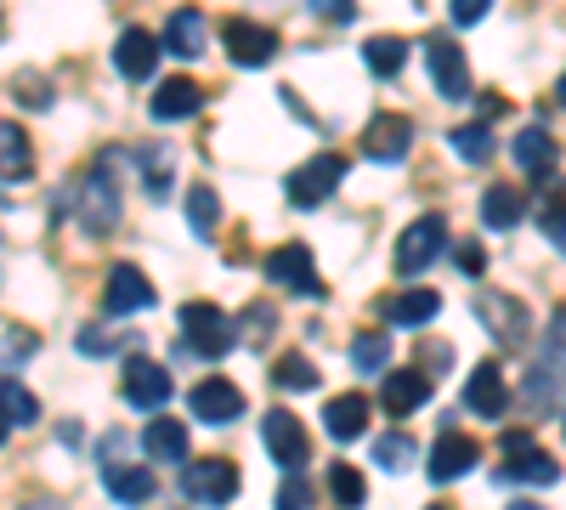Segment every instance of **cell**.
Returning a JSON list of instances; mask_svg holds the SVG:
<instances>
[{
	"instance_id": "7c38bea8",
	"label": "cell",
	"mask_w": 566,
	"mask_h": 510,
	"mask_svg": "<svg viewBox=\"0 0 566 510\" xmlns=\"http://www.w3.org/2000/svg\"><path fill=\"white\" fill-rule=\"evenodd\" d=\"M266 278H277V284L295 290V295H323V278H317L306 244H277V250L266 256Z\"/></svg>"
},
{
	"instance_id": "d590c367",
	"label": "cell",
	"mask_w": 566,
	"mask_h": 510,
	"mask_svg": "<svg viewBox=\"0 0 566 510\" xmlns=\"http://www.w3.org/2000/svg\"><path fill=\"white\" fill-rule=\"evenodd\" d=\"M352 363H357V368H386V363H391V335H386V330H363V335L352 341Z\"/></svg>"
},
{
	"instance_id": "5bb4252c",
	"label": "cell",
	"mask_w": 566,
	"mask_h": 510,
	"mask_svg": "<svg viewBox=\"0 0 566 510\" xmlns=\"http://www.w3.org/2000/svg\"><path fill=\"white\" fill-rule=\"evenodd\" d=\"M125 403L130 408H165L170 403V368L154 357H130L125 363Z\"/></svg>"
},
{
	"instance_id": "836d02e7",
	"label": "cell",
	"mask_w": 566,
	"mask_h": 510,
	"mask_svg": "<svg viewBox=\"0 0 566 510\" xmlns=\"http://www.w3.org/2000/svg\"><path fill=\"white\" fill-rule=\"evenodd\" d=\"M374 459H380L386 471H408L419 459V443L408 431H386V437H374Z\"/></svg>"
},
{
	"instance_id": "ee69618b",
	"label": "cell",
	"mask_w": 566,
	"mask_h": 510,
	"mask_svg": "<svg viewBox=\"0 0 566 510\" xmlns=\"http://www.w3.org/2000/svg\"><path fill=\"white\" fill-rule=\"evenodd\" d=\"M459 267H464V272H482V250L464 244V250H459Z\"/></svg>"
},
{
	"instance_id": "4fadbf2b",
	"label": "cell",
	"mask_w": 566,
	"mask_h": 510,
	"mask_svg": "<svg viewBox=\"0 0 566 510\" xmlns=\"http://www.w3.org/2000/svg\"><path fill=\"white\" fill-rule=\"evenodd\" d=\"M187 408H193L205 426H232L244 414V392L216 375V381H199L193 392H187Z\"/></svg>"
},
{
	"instance_id": "f6af8a7d",
	"label": "cell",
	"mask_w": 566,
	"mask_h": 510,
	"mask_svg": "<svg viewBox=\"0 0 566 510\" xmlns=\"http://www.w3.org/2000/svg\"><path fill=\"white\" fill-rule=\"evenodd\" d=\"M510 510H544V504H533V499H515Z\"/></svg>"
},
{
	"instance_id": "44dd1931",
	"label": "cell",
	"mask_w": 566,
	"mask_h": 510,
	"mask_svg": "<svg viewBox=\"0 0 566 510\" xmlns=\"http://www.w3.org/2000/svg\"><path fill=\"white\" fill-rule=\"evenodd\" d=\"M555 159H560V148H555V136H549V125H527L522 136H515V165H522L527 176H549L555 170Z\"/></svg>"
},
{
	"instance_id": "4316f807",
	"label": "cell",
	"mask_w": 566,
	"mask_h": 510,
	"mask_svg": "<svg viewBox=\"0 0 566 510\" xmlns=\"http://www.w3.org/2000/svg\"><path fill=\"white\" fill-rule=\"evenodd\" d=\"M476 312L488 318V330H493V335H499L504 346H515V341L527 335V330H522V323H527V312L515 306L510 295H482V301H476Z\"/></svg>"
},
{
	"instance_id": "7bdbcfd3",
	"label": "cell",
	"mask_w": 566,
	"mask_h": 510,
	"mask_svg": "<svg viewBox=\"0 0 566 510\" xmlns=\"http://www.w3.org/2000/svg\"><path fill=\"white\" fill-rule=\"evenodd\" d=\"M448 12H453V23H482L488 18V0H453Z\"/></svg>"
},
{
	"instance_id": "603a6c76",
	"label": "cell",
	"mask_w": 566,
	"mask_h": 510,
	"mask_svg": "<svg viewBox=\"0 0 566 510\" xmlns=\"http://www.w3.org/2000/svg\"><path fill=\"white\" fill-rule=\"evenodd\" d=\"M323 426H328V437H340V443L363 437V426H368V397H363V392H340V397H328Z\"/></svg>"
},
{
	"instance_id": "5b68a950",
	"label": "cell",
	"mask_w": 566,
	"mask_h": 510,
	"mask_svg": "<svg viewBox=\"0 0 566 510\" xmlns=\"http://www.w3.org/2000/svg\"><path fill=\"white\" fill-rule=\"evenodd\" d=\"M340 176H346V159L340 154H312L290 181H283V188H290V205L295 210H312V205H323L328 194L340 188Z\"/></svg>"
},
{
	"instance_id": "60d3db41",
	"label": "cell",
	"mask_w": 566,
	"mask_h": 510,
	"mask_svg": "<svg viewBox=\"0 0 566 510\" xmlns=\"http://www.w3.org/2000/svg\"><path fill=\"white\" fill-rule=\"evenodd\" d=\"M125 330H80V352H114Z\"/></svg>"
},
{
	"instance_id": "f546056e",
	"label": "cell",
	"mask_w": 566,
	"mask_h": 510,
	"mask_svg": "<svg viewBox=\"0 0 566 510\" xmlns=\"http://www.w3.org/2000/svg\"><path fill=\"white\" fill-rule=\"evenodd\" d=\"M328 493H335L340 510H363V504H368V482H363L357 466H346V459H335V466H328Z\"/></svg>"
},
{
	"instance_id": "c3c4849f",
	"label": "cell",
	"mask_w": 566,
	"mask_h": 510,
	"mask_svg": "<svg viewBox=\"0 0 566 510\" xmlns=\"http://www.w3.org/2000/svg\"><path fill=\"white\" fill-rule=\"evenodd\" d=\"M23 510H57V504H23Z\"/></svg>"
},
{
	"instance_id": "6da1fadb",
	"label": "cell",
	"mask_w": 566,
	"mask_h": 510,
	"mask_svg": "<svg viewBox=\"0 0 566 510\" xmlns=\"http://www.w3.org/2000/svg\"><path fill=\"white\" fill-rule=\"evenodd\" d=\"M527 408H560L566 403V318H555L544 330V352L527 375Z\"/></svg>"
},
{
	"instance_id": "cb8c5ba5",
	"label": "cell",
	"mask_w": 566,
	"mask_h": 510,
	"mask_svg": "<svg viewBox=\"0 0 566 510\" xmlns=\"http://www.w3.org/2000/svg\"><path fill=\"white\" fill-rule=\"evenodd\" d=\"M424 397H431V381L419 368H391L386 375V392H380L386 414H413V408H424Z\"/></svg>"
},
{
	"instance_id": "ab89813d",
	"label": "cell",
	"mask_w": 566,
	"mask_h": 510,
	"mask_svg": "<svg viewBox=\"0 0 566 510\" xmlns=\"http://www.w3.org/2000/svg\"><path fill=\"white\" fill-rule=\"evenodd\" d=\"M306 504H312V482L295 471L290 482H283V493H277V510H306Z\"/></svg>"
},
{
	"instance_id": "ba28073f",
	"label": "cell",
	"mask_w": 566,
	"mask_h": 510,
	"mask_svg": "<svg viewBox=\"0 0 566 510\" xmlns=\"http://www.w3.org/2000/svg\"><path fill=\"white\" fill-rule=\"evenodd\" d=\"M221 45H227V58L239 69H261V63L277 58V34L266 23H250V18H227L221 23Z\"/></svg>"
},
{
	"instance_id": "ac0fdd59",
	"label": "cell",
	"mask_w": 566,
	"mask_h": 510,
	"mask_svg": "<svg viewBox=\"0 0 566 510\" xmlns=\"http://www.w3.org/2000/svg\"><path fill=\"white\" fill-rule=\"evenodd\" d=\"M159 52H165V45H159L148 29H125L119 45H114V69H119L125 80H148V74L159 69Z\"/></svg>"
},
{
	"instance_id": "d4e9b609",
	"label": "cell",
	"mask_w": 566,
	"mask_h": 510,
	"mask_svg": "<svg viewBox=\"0 0 566 510\" xmlns=\"http://www.w3.org/2000/svg\"><path fill=\"white\" fill-rule=\"evenodd\" d=\"M442 312V295L437 290H402L386 301V323H397V330H419V323H431Z\"/></svg>"
},
{
	"instance_id": "f907efd6",
	"label": "cell",
	"mask_w": 566,
	"mask_h": 510,
	"mask_svg": "<svg viewBox=\"0 0 566 510\" xmlns=\"http://www.w3.org/2000/svg\"><path fill=\"white\" fill-rule=\"evenodd\" d=\"M0 34H7V23H0Z\"/></svg>"
},
{
	"instance_id": "52a82bcc",
	"label": "cell",
	"mask_w": 566,
	"mask_h": 510,
	"mask_svg": "<svg viewBox=\"0 0 566 510\" xmlns=\"http://www.w3.org/2000/svg\"><path fill=\"white\" fill-rule=\"evenodd\" d=\"M442 244H448V221L442 216H419L408 233L397 239V272L402 278H419L424 267L442 256Z\"/></svg>"
},
{
	"instance_id": "7a4b0ae2",
	"label": "cell",
	"mask_w": 566,
	"mask_h": 510,
	"mask_svg": "<svg viewBox=\"0 0 566 510\" xmlns=\"http://www.w3.org/2000/svg\"><path fill=\"white\" fill-rule=\"evenodd\" d=\"M232 341H239V330H232V318L210 301H193L181 306V335H176V357L193 352V357H221Z\"/></svg>"
},
{
	"instance_id": "bcb514c9",
	"label": "cell",
	"mask_w": 566,
	"mask_h": 510,
	"mask_svg": "<svg viewBox=\"0 0 566 510\" xmlns=\"http://www.w3.org/2000/svg\"><path fill=\"white\" fill-rule=\"evenodd\" d=\"M555 97H560V103H566V74H560V85H555Z\"/></svg>"
},
{
	"instance_id": "e0dca14e",
	"label": "cell",
	"mask_w": 566,
	"mask_h": 510,
	"mask_svg": "<svg viewBox=\"0 0 566 510\" xmlns=\"http://www.w3.org/2000/svg\"><path fill=\"white\" fill-rule=\"evenodd\" d=\"M504 403H510V386H504V375H499V363H476V368H470V381H464V408L482 414V420H499Z\"/></svg>"
},
{
	"instance_id": "e575fe53",
	"label": "cell",
	"mask_w": 566,
	"mask_h": 510,
	"mask_svg": "<svg viewBox=\"0 0 566 510\" xmlns=\"http://www.w3.org/2000/svg\"><path fill=\"white\" fill-rule=\"evenodd\" d=\"M453 154H459V159H470V165L493 159V125H488V119L459 125V131H453Z\"/></svg>"
},
{
	"instance_id": "30bf717a",
	"label": "cell",
	"mask_w": 566,
	"mask_h": 510,
	"mask_svg": "<svg viewBox=\"0 0 566 510\" xmlns=\"http://www.w3.org/2000/svg\"><path fill=\"white\" fill-rule=\"evenodd\" d=\"M80 227L91 239H103L119 227V194H114V181L97 170V176H85L80 181Z\"/></svg>"
},
{
	"instance_id": "ffe728a7",
	"label": "cell",
	"mask_w": 566,
	"mask_h": 510,
	"mask_svg": "<svg viewBox=\"0 0 566 510\" xmlns=\"http://www.w3.org/2000/svg\"><path fill=\"white\" fill-rule=\"evenodd\" d=\"M165 52H170V58H181V63L205 58V18H199L193 7L170 12V23H165Z\"/></svg>"
},
{
	"instance_id": "1f68e13d",
	"label": "cell",
	"mask_w": 566,
	"mask_h": 510,
	"mask_svg": "<svg viewBox=\"0 0 566 510\" xmlns=\"http://www.w3.org/2000/svg\"><path fill=\"white\" fill-rule=\"evenodd\" d=\"M272 381H277L283 392H312V386H317V368H312L306 352H283V357L272 363Z\"/></svg>"
},
{
	"instance_id": "f1b7e54d",
	"label": "cell",
	"mask_w": 566,
	"mask_h": 510,
	"mask_svg": "<svg viewBox=\"0 0 566 510\" xmlns=\"http://www.w3.org/2000/svg\"><path fill=\"white\" fill-rule=\"evenodd\" d=\"M363 63L380 74V80L402 74V63H408V40H397V34H374V40L363 45Z\"/></svg>"
},
{
	"instance_id": "8d00e7d4",
	"label": "cell",
	"mask_w": 566,
	"mask_h": 510,
	"mask_svg": "<svg viewBox=\"0 0 566 510\" xmlns=\"http://www.w3.org/2000/svg\"><path fill=\"white\" fill-rule=\"evenodd\" d=\"M216 216H221L216 188H187V221H193V233H199V239L216 233Z\"/></svg>"
},
{
	"instance_id": "d6a6232c",
	"label": "cell",
	"mask_w": 566,
	"mask_h": 510,
	"mask_svg": "<svg viewBox=\"0 0 566 510\" xmlns=\"http://www.w3.org/2000/svg\"><path fill=\"white\" fill-rule=\"evenodd\" d=\"M0 414H7V426H34V420H40V403H34L29 386L0 381Z\"/></svg>"
},
{
	"instance_id": "d6986e66",
	"label": "cell",
	"mask_w": 566,
	"mask_h": 510,
	"mask_svg": "<svg viewBox=\"0 0 566 510\" xmlns=\"http://www.w3.org/2000/svg\"><path fill=\"white\" fill-rule=\"evenodd\" d=\"M142 454H148L154 466H181V459H187V426L170 420V414L148 420V431H142Z\"/></svg>"
},
{
	"instance_id": "9a60e30c",
	"label": "cell",
	"mask_w": 566,
	"mask_h": 510,
	"mask_svg": "<svg viewBox=\"0 0 566 510\" xmlns=\"http://www.w3.org/2000/svg\"><path fill=\"white\" fill-rule=\"evenodd\" d=\"M476 459H482V448H476V437H464V431H442L437 437V448H431V482H453V477H464V471H476Z\"/></svg>"
},
{
	"instance_id": "8992f818",
	"label": "cell",
	"mask_w": 566,
	"mask_h": 510,
	"mask_svg": "<svg viewBox=\"0 0 566 510\" xmlns=\"http://www.w3.org/2000/svg\"><path fill=\"white\" fill-rule=\"evenodd\" d=\"M261 443H266V454H272L277 466L290 471V477L306 466V454H312V443H306V426L295 420L290 408H272V414H266V420H261Z\"/></svg>"
},
{
	"instance_id": "f35d334b",
	"label": "cell",
	"mask_w": 566,
	"mask_h": 510,
	"mask_svg": "<svg viewBox=\"0 0 566 510\" xmlns=\"http://www.w3.org/2000/svg\"><path fill=\"white\" fill-rule=\"evenodd\" d=\"M538 221H544V233H549V244L566 256V205L560 199H549L544 210H538Z\"/></svg>"
},
{
	"instance_id": "484cf974",
	"label": "cell",
	"mask_w": 566,
	"mask_h": 510,
	"mask_svg": "<svg viewBox=\"0 0 566 510\" xmlns=\"http://www.w3.org/2000/svg\"><path fill=\"white\" fill-rule=\"evenodd\" d=\"M29 170H34V148H29L23 125L0 119V181H23Z\"/></svg>"
},
{
	"instance_id": "4dcf8cb0",
	"label": "cell",
	"mask_w": 566,
	"mask_h": 510,
	"mask_svg": "<svg viewBox=\"0 0 566 510\" xmlns=\"http://www.w3.org/2000/svg\"><path fill=\"white\" fill-rule=\"evenodd\" d=\"M108 477V493L119 504H148L154 499V471H142V466H119V471H103Z\"/></svg>"
},
{
	"instance_id": "7dc6e473",
	"label": "cell",
	"mask_w": 566,
	"mask_h": 510,
	"mask_svg": "<svg viewBox=\"0 0 566 510\" xmlns=\"http://www.w3.org/2000/svg\"><path fill=\"white\" fill-rule=\"evenodd\" d=\"M7 431H12V426H7V414H0V443H7Z\"/></svg>"
},
{
	"instance_id": "277c9868",
	"label": "cell",
	"mask_w": 566,
	"mask_h": 510,
	"mask_svg": "<svg viewBox=\"0 0 566 510\" xmlns=\"http://www.w3.org/2000/svg\"><path fill=\"white\" fill-rule=\"evenodd\" d=\"M499 459H504V466H499V477L504 482H555L560 471H555V459L533 443V431H504V443H499Z\"/></svg>"
},
{
	"instance_id": "2e32d148",
	"label": "cell",
	"mask_w": 566,
	"mask_h": 510,
	"mask_svg": "<svg viewBox=\"0 0 566 510\" xmlns=\"http://www.w3.org/2000/svg\"><path fill=\"white\" fill-rule=\"evenodd\" d=\"M408 143H413V119L408 114H380L368 131H363V154L368 159H408Z\"/></svg>"
},
{
	"instance_id": "74e56055",
	"label": "cell",
	"mask_w": 566,
	"mask_h": 510,
	"mask_svg": "<svg viewBox=\"0 0 566 510\" xmlns=\"http://www.w3.org/2000/svg\"><path fill=\"white\" fill-rule=\"evenodd\" d=\"M142 188H148V199H165L170 194V159H165V148H142Z\"/></svg>"
},
{
	"instance_id": "83f0119b",
	"label": "cell",
	"mask_w": 566,
	"mask_h": 510,
	"mask_svg": "<svg viewBox=\"0 0 566 510\" xmlns=\"http://www.w3.org/2000/svg\"><path fill=\"white\" fill-rule=\"evenodd\" d=\"M522 210H527V199H522V188H510V181H499V188H488V194H482V221H488V227H499V233L522 221Z\"/></svg>"
},
{
	"instance_id": "8fae6325",
	"label": "cell",
	"mask_w": 566,
	"mask_h": 510,
	"mask_svg": "<svg viewBox=\"0 0 566 510\" xmlns=\"http://www.w3.org/2000/svg\"><path fill=\"white\" fill-rule=\"evenodd\" d=\"M103 306H108L114 318L148 312V306H154V284H148V272L130 267V261H119V267L108 272V284H103Z\"/></svg>"
},
{
	"instance_id": "681fc988",
	"label": "cell",
	"mask_w": 566,
	"mask_h": 510,
	"mask_svg": "<svg viewBox=\"0 0 566 510\" xmlns=\"http://www.w3.org/2000/svg\"><path fill=\"white\" fill-rule=\"evenodd\" d=\"M431 510H448V504H431Z\"/></svg>"
},
{
	"instance_id": "b9f144b4",
	"label": "cell",
	"mask_w": 566,
	"mask_h": 510,
	"mask_svg": "<svg viewBox=\"0 0 566 510\" xmlns=\"http://www.w3.org/2000/svg\"><path fill=\"white\" fill-rule=\"evenodd\" d=\"M18 91H23V103H29V108H45V103H52V85H40L34 74H23Z\"/></svg>"
},
{
	"instance_id": "3957f363",
	"label": "cell",
	"mask_w": 566,
	"mask_h": 510,
	"mask_svg": "<svg viewBox=\"0 0 566 510\" xmlns=\"http://www.w3.org/2000/svg\"><path fill=\"white\" fill-rule=\"evenodd\" d=\"M181 488L193 504L221 510V504L239 499V466H232V459H193V466L181 471Z\"/></svg>"
},
{
	"instance_id": "9c48e42d",
	"label": "cell",
	"mask_w": 566,
	"mask_h": 510,
	"mask_svg": "<svg viewBox=\"0 0 566 510\" xmlns=\"http://www.w3.org/2000/svg\"><path fill=\"white\" fill-rule=\"evenodd\" d=\"M424 63H431V80L448 103H464L470 97V69H464V52L448 40V34H431L424 40Z\"/></svg>"
},
{
	"instance_id": "7402d4cb",
	"label": "cell",
	"mask_w": 566,
	"mask_h": 510,
	"mask_svg": "<svg viewBox=\"0 0 566 510\" xmlns=\"http://www.w3.org/2000/svg\"><path fill=\"white\" fill-rule=\"evenodd\" d=\"M199 103H205V85L176 74L154 91V119H187V114H199Z\"/></svg>"
}]
</instances>
